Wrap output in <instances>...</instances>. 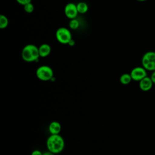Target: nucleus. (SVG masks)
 <instances>
[{"instance_id":"nucleus-1","label":"nucleus","mask_w":155,"mask_h":155,"mask_svg":"<svg viewBox=\"0 0 155 155\" xmlns=\"http://www.w3.org/2000/svg\"><path fill=\"white\" fill-rule=\"evenodd\" d=\"M46 145L48 151L58 154L63 150L65 142L63 137L59 134H51L47 140Z\"/></svg>"},{"instance_id":"nucleus-2","label":"nucleus","mask_w":155,"mask_h":155,"mask_svg":"<svg viewBox=\"0 0 155 155\" xmlns=\"http://www.w3.org/2000/svg\"><path fill=\"white\" fill-rule=\"evenodd\" d=\"M21 56L24 61L28 62L38 60L40 57L39 47L33 44L26 45L22 50Z\"/></svg>"},{"instance_id":"nucleus-3","label":"nucleus","mask_w":155,"mask_h":155,"mask_svg":"<svg viewBox=\"0 0 155 155\" xmlns=\"http://www.w3.org/2000/svg\"><path fill=\"white\" fill-rule=\"evenodd\" d=\"M142 67L148 71L155 70V51H149L146 52L142 58Z\"/></svg>"},{"instance_id":"nucleus-4","label":"nucleus","mask_w":155,"mask_h":155,"mask_svg":"<svg viewBox=\"0 0 155 155\" xmlns=\"http://www.w3.org/2000/svg\"><path fill=\"white\" fill-rule=\"evenodd\" d=\"M36 75L39 80L48 81L53 78V71L52 68L48 65H41L37 68Z\"/></svg>"},{"instance_id":"nucleus-5","label":"nucleus","mask_w":155,"mask_h":155,"mask_svg":"<svg viewBox=\"0 0 155 155\" xmlns=\"http://www.w3.org/2000/svg\"><path fill=\"white\" fill-rule=\"evenodd\" d=\"M56 38L58 41L62 44H68L72 39L70 31L65 27H60L56 30Z\"/></svg>"},{"instance_id":"nucleus-6","label":"nucleus","mask_w":155,"mask_h":155,"mask_svg":"<svg viewBox=\"0 0 155 155\" xmlns=\"http://www.w3.org/2000/svg\"><path fill=\"white\" fill-rule=\"evenodd\" d=\"M147 71L143 67H136L132 69L130 74L133 81L139 82L147 76Z\"/></svg>"},{"instance_id":"nucleus-7","label":"nucleus","mask_w":155,"mask_h":155,"mask_svg":"<svg viewBox=\"0 0 155 155\" xmlns=\"http://www.w3.org/2000/svg\"><path fill=\"white\" fill-rule=\"evenodd\" d=\"M64 13L68 18L70 19H75L79 13L78 12L76 4L72 2L68 3L65 7Z\"/></svg>"},{"instance_id":"nucleus-8","label":"nucleus","mask_w":155,"mask_h":155,"mask_svg":"<svg viewBox=\"0 0 155 155\" xmlns=\"http://www.w3.org/2000/svg\"><path fill=\"white\" fill-rule=\"evenodd\" d=\"M153 82L150 77L146 76L139 81V88L143 91H148L153 87Z\"/></svg>"},{"instance_id":"nucleus-9","label":"nucleus","mask_w":155,"mask_h":155,"mask_svg":"<svg viewBox=\"0 0 155 155\" xmlns=\"http://www.w3.org/2000/svg\"><path fill=\"white\" fill-rule=\"evenodd\" d=\"M61 130V125L58 121H53L48 125V131L51 134H58Z\"/></svg>"},{"instance_id":"nucleus-10","label":"nucleus","mask_w":155,"mask_h":155,"mask_svg":"<svg viewBox=\"0 0 155 155\" xmlns=\"http://www.w3.org/2000/svg\"><path fill=\"white\" fill-rule=\"evenodd\" d=\"M40 57L45 58L48 56L51 52V47L48 44H42L39 47Z\"/></svg>"},{"instance_id":"nucleus-11","label":"nucleus","mask_w":155,"mask_h":155,"mask_svg":"<svg viewBox=\"0 0 155 155\" xmlns=\"http://www.w3.org/2000/svg\"><path fill=\"white\" fill-rule=\"evenodd\" d=\"M120 82L123 85H127L131 82V81L133 80L131 78V76L130 74L128 73H124L122 74L120 77Z\"/></svg>"},{"instance_id":"nucleus-12","label":"nucleus","mask_w":155,"mask_h":155,"mask_svg":"<svg viewBox=\"0 0 155 155\" xmlns=\"http://www.w3.org/2000/svg\"><path fill=\"white\" fill-rule=\"evenodd\" d=\"M78 12L79 13H85L88 10V5L84 2H80L76 4Z\"/></svg>"},{"instance_id":"nucleus-13","label":"nucleus","mask_w":155,"mask_h":155,"mask_svg":"<svg viewBox=\"0 0 155 155\" xmlns=\"http://www.w3.org/2000/svg\"><path fill=\"white\" fill-rule=\"evenodd\" d=\"M8 24V20L7 18L4 15H0V28L4 29L5 28Z\"/></svg>"},{"instance_id":"nucleus-14","label":"nucleus","mask_w":155,"mask_h":155,"mask_svg":"<svg viewBox=\"0 0 155 155\" xmlns=\"http://www.w3.org/2000/svg\"><path fill=\"white\" fill-rule=\"evenodd\" d=\"M79 22L76 19H71V21L69 22V27L71 29L76 30L79 27Z\"/></svg>"},{"instance_id":"nucleus-15","label":"nucleus","mask_w":155,"mask_h":155,"mask_svg":"<svg viewBox=\"0 0 155 155\" xmlns=\"http://www.w3.org/2000/svg\"><path fill=\"white\" fill-rule=\"evenodd\" d=\"M24 10L25 12L30 13L33 12L34 10V5H33V4L31 2L28 3L24 5Z\"/></svg>"},{"instance_id":"nucleus-16","label":"nucleus","mask_w":155,"mask_h":155,"mask_svg":"<svg viewBox=\"0 0 155 155\" xmlns=\"http://www.w3.org/2000/svg\"><path fill=\"white\" fill-rule=\"evenodd\" d=\"M19 4H20L21 5H24L28 3L31 2V0H16Z\"/></svg>"},{"instance_id":"nucleus-17","label":"nucleus","mask_w":155,"mask_h":155,"mask_svg":"<svg viewBox=\"0 0 155 155\" xmlns=\"http://www.w3.org/2000/svg\"><path fill=\"white\" fill-rule=\"evenodd\" d=\"M43 153L40 151V150H34L32 153H31V155H42Z\"/></svg>"},{"instance_id":"nucleus-18","label":"nucleus","mask_w":155,"mask_h":155,"mask_svg":"<svg viewBox=\"0 0 155 155\" xmlns=\"http://www.w3.org/2000/svg\"><path fill=\"white\" fill-rule=\"evenodd\" d=\"M150 78H151L152 82H153V84H155V70L152 71L151 76H150Z\"/></svg>"},{"instance_id":"nucleus-19","label":"nucleus","mask_w":155,"mask_h":155,"mask_svg":"<svg viewBox=\"0 0 155 155\" xmlns=\"http://www.w3.org/2000/svg\"><path fill=\"white\" fill-rule=\"evenodd\" d=\"M42 155H55V154L48 150L47 151L44 152V153H43V154H42Z\"/></svg>"},{"instance_id":"nucleus-20","label":"nucleus","mask_w":155,"mask_h":155,"mask_svg":"<svg viewBox=\"0 0 155 155\" xmlns=\"http://www.w3.org/2000/svg\"><path fill=\"white\" fill-rule=\"evenodd\" d=\"M68 44H69L70 45H74V40L73 39H71V41L69 42V43Z\"/></svg>"},{"instance_id":"nucleus-21","label":"nucleus","mask_w":155,"mask_h":155,"mask_svg":"<svg viewBox=\"0 0 155 155\" xmlns=\"http://www.w3.org/2000/svg\"><path fill=\"white\" fill-rule=\"evenodd\" d=\"M137 1H139V2H143V1H146L147 0H136Z\"/></svg>"}]
</instances>
